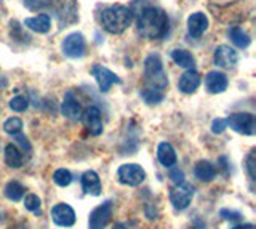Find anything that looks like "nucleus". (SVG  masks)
Here are the masks:
<instances>
[{
  "mask_svg": "<svg viewBox=\"0 0 256 229\" xmlns=\"http://www.w3.org/2000/svg\"><path fill=\"white\" fill-rule=\"evenodd\" d=\"M133 20V12L125 5H110L101 13V22L110 34H122L128 29Z\"/></svg>",
  "mask_w": 256,
  "mask_h": 229,
  "instance_id": "nucleus-2",
  "label": "nucleus"
},
{
  "mask_svg": "<svg viewBox=\"0 0 256 229\" xmlns=\"http://www.w3.org/2000/svg\"><path fill=\"white\" fill-rule=\"evenodd\" d=\"M194 173L200 181H212L216 176V167L208 160H198L194 167Z\"/></svg>",
  "mask_w": 256,
  "mask_h": 229,
  "instance_id": "nucleus-19",
  "label": "nucleus"
},
{
  "mask_svg": "<svg viewBox=\"0 0 256 229\" xmlns=\"http://www.w3.org/2000/svg\"><path fill=\"white\" fill-rule=\"evenodd\" d=\"M82 189L88 196H100L102 191L100 175L93 170H86L82 175Z\"/></svg>",
  "mask_w": 256,
  "mask_h": 229,
  "instance_id": "nucleus-15",
  "label": "nucleus"
},
{
  "mask_svg": "<svg viewBox=\"0 0 256 229\" xmlns=\"http://www.w3.org/2000/svg\"><path fill=\"white\" fill-rule=\"evenodd\" d=\"M229 37H230L232 44H234L237 48H246V46H250V44H252L250 36H248L245 30L240 29V28H232L229 30Z\"/></svg>",
  "mask_w": 256,
  "mask_h": 229,
  "instance_id": "nucleus-23",
  "label": "nucleus"
},
{
  "mask_svg": "<svg viewBox=\"0 0 256 229\" xmlns=\"http://www.w3.org/2000/svg\"><path fill=\"white\" fill-rule=\"evenodd\" d=\"M141 96L144 98V101L149 102V104H157L164 100V92H158L154 88H144L141 92Z\"/></svg>",
  "mask_w": 256,
  "mask_h": 229,
  "instance_id": "nucleus-26",
  "label": "nucleus"
},
{
  "mask_svg": "<svg viewBox=\"0 0 256 229\" xmlns=\"http://www.w3.org/2000/svg\"><path fill=\"white\" fill-rule=\"evenodd\" d=\"M220 215H221V218L228 220V221H240L242 220V213L234 212V210H228V208H222L220 212Z\"/></svg>",
  "mask_w": 256,
  "mask_h": 229,
  "instance_id": "nucleus-29",
  "label": "nucleus"
},
{
  "mask_svg": "<svg viewBox=\"0 0 256 229\" xmlns=\"http://www.w3.org/2000/svg\"><path fill=\"white\" fill-rule=\"evenodd\" d=\"M157 159H158L160 164L164 165V167L172 168L173 165L176 164V152H174L173 146L170 143H166V141L160 143L158 148H157Z\"/></svg>",
  "mask_w": 256,
  "mask_h": 229,
  "instance_id": "nucleus-18",
  "label": "nucleus"
},
{
  "mask_svg": "<svg viewBox=\"0 0 256 229\" xmlns=\"http://www.w3.org/2000/svg\"><path fill=\"white\" fill-rule=\"evenodd\" d=\"M61 112L64 117H68L70 120H80V117H82V106H80V102L72 96V93H66V96H64V101L61 104Z\"/></svg>",
  "mask_w": 256,
  "mask_h": 229,
  "instance_id": "nucleus-14",
  "label": "nucleus"
},
{
  "mask_svg": "<svg viewBox=\"0 0 256 229\" xmlns=\"http://www.w3.org/2000/svg\"><path fill=\"white\" fill-rule=\"evenodd\" d=\"M192 197H194V188L186 181L174 184L170 189V202L176 210H186L192 202Z\"/></svg>",
  "mask_w": 256,
  "mask_h": 229,
  "instance_id": "nucleus-4",
  "label": "nucleus"
},
{
  "mask_svg": "<svg viewBox=\"0 0 256 229\" xmlns=\"http://www.w3.org/2000/svg\"><path fill=\"white\" fill-rule=\"evenodd\" d=\"M62 53L69 58H82L85 53V38L80 32L69 34L62 42Z\"/></svg>",
  "mask_w": 256,
  "mask_h": 229,
  "instance_id": "nucleus-8",
  "label": "nucleus"
},
{
  "mask_svg": "<svg viewBox=\"0 0 256 229\" xmlns=\"http://www.w3.org/2000/svg\"><path fill=\"white\" fill-rule=\"evenodd\" d=\"M172 60L180 68H184V69H194V64H196L194 56H192L188 50H181V48H176L172 52Z\"/></svg>",
  "mask_w": 256,
  "mask_h": 229,
  "instance_id": "nucleus-20",
  "label": "nucleus"
},
{
  "mask_svg": "<svg viewBox=\"0 0 256 229\" xmlns=\"http://www.w3.org/2000/svg\"><path fill=\"white\" fill-rule=\"evenodd\" d=\"M82 122L88 128V132L92 133L93 136H100L102 133V120H101V110L96 106L86 108L82 112Z\"/></svg>",
  "mask_w": 256,
  "mask_h": 229,
  "instance_id": "nucleus-10",
  "label": "nucleus"
},
{
  "mask_svg": "<svg viewBox=\"0 0 256 229\" xmlns=\"http://www.w3.org/2000/svg\"><path fill=\"white\" fill-rule=\"evenodd\" d=\"M228 85H229V80L226 74L220 72V70H210V72L205 76V86L212 94L226 92Z\"/></svg>",
  "mask_w": 256,
  "mask_h": 229,
  "instance_id": "nucleus-12",
  "label": "nucleus"
},
{
  "mask_svg": "<svg viewBox=\"0 0 256 229\" xmlns=\"http://www.w3.org/2000/svg\"><path fill=\"white\" fill-rule=\"evenodd\" d=\"M228 127H230L234 132L240 133V135H254V116L250 112H236L230 114L228 119Z\"/></svg>",
  "mask_w": 256,
  "mask_h": 229,
  "instance_id": "nucleus-5",
  "label": "nucleus"
},
{
  "mask_svg": "<svg viewBox=\"0 0 256 229\" xmlns=\"http://www.w3.org/2000/svg\"><path fill=\"white\" fill-rule=\"evenodd\" d=\"M112 216V202L106 200L104 204L98 205L88 218V229H104L110 221Z\"/></svg>",
  "mask_w": 256,
  "mask_h": 229,
  "instance_id": "nucleus-6",
  "label": "nucleus"
},
{
  "mask_svg": "<svg viewBox=\"0 0 256 229\" xmlns=\"http://www.w3.org/2000/svg\"><path fill=\"white\" fill-rule=\"evenodd\" d=\"M200 82H202V78H200L198 72L194 69H188L186 72H184L181 77H180V82H178V88L186 93V94H190L194 93L198 86H200Z\"/></svg>",
  "mask_w": 256,
  "mask_h": 229,
  "instance_id": "nucleus-13",
  "label": "nucleus"
},
{
  "mask_svg": "<svg viewBox=\"0 0 256 229\" xmlns=\"http://www.w3.org/2000/svg\"><path fill=\"white\" fill-rule=\"evenodd\" d=\"M232 229H256V228H254V224H237Z\"/></svg>",
  "mask_w": 256,
  "mask_h": 229,
  "instance_id": "nucleus-34",
  "label": "nucleus"
},
{
  "mask_svg": "<svg viewBox=\"0 0 256 229\" xmlns=\"http://www.w3.org/2000/svg\"><path fill=\"white\" fill-rule=\"evenodd\" d=\"M168 30V16L156 6H144L138 13V32L146 38H160Z\"/></svg>",
  "mask_w": 256,
  "mask_h": 229,
  "instance_id": "nucleus-1",
  "label": "nucleus"
},
{
  "mask_svg": "<svg viewBox=\"0 0 256 229\" xmlns=\"http://www.w3.org/2000/svg\"><path fill=\"white\" fill-rule=\"evenodd\" d=\"M170 180L173 181L174 184H180V183H182V181H186V178H184V173L180 168H172L170 170Z\"/></svg>",
  "mask_w": 256,
  "mask_h": 229,
  "instance_id": "nucleus-31",
  "label": "nucleus"
},
{
  "mask_svg": "<svg viewBox=\"0 0 256 229\" xmlns=\"http://www.w3.org/2000/svg\"><path fill=\"white\" fill-rule=\"evenodd\" d=\"M16 136V143H18L22 149H24V151H30V144H29V141H28V138L26 136H22V135H20V133H18V135H14Z\"/></svg>",
  "mask_w": 256,
  "mask_h": 229,
  "instance_id": "nucleus-33",
  "label": "nucleus"
},
{
  "mask_svg": "<svg viewBox=\"0 0 256 229\" xmlns=\"http://www.w3.org/2000/svg\"><path fill=\"white\" fill-rule=\"evenodd\" d=\"M92 74L93 77L96 78V82H98V86L102 93L109 92V88L114 84H122V80L118 78L117 74H114L112 70H109L108 68H104L101 64H94L92 68Z\"/></svg>",
  "mask_w": 256,
  "mask_h": 229,
  "instance_id": "nucleus-9",
  "label": "nucleus"
},
{
  "mask_svg": "<svg viewBox=\"0 0 256 229\" xmlns=\"http://www.w3.org/2000/svg\"><path fill=\"white\" fill-rule=\"evenodd\" d=\"M117 178L125 186H140L146 180V172L138 164H125L120 165L117 170Z\"/></svg>",
  "mask_w": 256,
  "mask_h": 229,
  "instance_id": "nucleus-3",
  "label": "nucleus"
},
{
  "mask_svg": "<svg viewBox=\"0 0 256 229\" xmlns=\"http://www.w3.org/2000/svg\"><path fill=\"white\" fill-rule=\"evenodd\" d=\"M246 170H248V175H250L252 180H254V151L250 152L246 159Z\"/></svg>",
  "mask_w": 256,
  "mask_h": 229,
  "instance_id": "nucleus-32",
  "label": "nucleus"
},
{
  "mask_svg": "<svg viewBox=\"0 0 256 229\" xmlns=\"http://www.w3.org/2000/svg\"><path fill=\"white\" fill-rule=\"evenodd\" d=\"M208 29V18L205 13H192L188 20V30L192 37H200Z\"/></svg>",
  "mask_w": 256,
  "mask_h": 229,
  "instance_id": "nucleus-16",
  "label": "nucleus"
},
{
  "mask_svg": "<svg viewBox=\"0 0 256 229\" xmlns=\"http://www.w3.org/2000/svg\"><path fill=\"white\" fill-rule=\"evenodd\" d=\"M53 181H54V184H58L61 188H66L72 183V175H70V172L66 170V168H60V170H56L53 173Z\"/></svg>",
  "mask_w": 256,
  "mask_h": 229,
  "instance_id": "nucleus-25",
  "label": "nucleus"
},
{
  "mask_svg": "<svg viewBox=\"0 0 256 229\" xmlns=\"http://www.w3.org/2000/svg\"><path fill=\"white\" fill-rule=\"evenodd\" d=\"M22 130V120L20 117H10V119H6L5 124H4V132L8 133V135H18Z\"/></svg>",
  "mask_w": 256,
  "mask_h": 229,
  "instance_id": "nucleus-24",
  "label": "nucleus"
},
{
  "mask_svg": "<svg viewBox=\"0 0 256 229\" xmlns=\"http://www.w3.org/2000/svg\"><path fill=\"white\" fill-rule=\"evenodd\" d=\"M24 192H26V189H24V186L20 181H10V183H6V186L4 188V196L12 202L21 200L24 197Z\"/></svg>",
  "mask_w": 256,
  "mask_h": 229,
  "instance_id": "nucleus-22",
  "label": "nucleus"
},
{
  "mask_svg": "<svg viewBox=\"0 0 256 229\" xmlns=\"http://www.w3.org/2000/svg\"><path fill=\"white\" fill-rule=\"evenodd\" d=\"M24 26L28 29L34 30L38 34H46L52 29V20L48 14H38V16H32L24 20Z\"/></svg>",
  "mask_w": 256,
  "mask_h": 229,
  "instance_id": "nucleus-17",
  "label": "nucleus"
},
{
  "mask_svg": "<svg viewBox=\"0 0 256 229\" xmlns=\"http://www.w3.org/2000/svg\"><path fill=\"white\" fill-rule=\"evenodd\" d=\"M226 128H228L226 119H214L212 124V132L214 133V135H220V133H222Z\"/></svg>",
  "mask_w": 256,
  "mask_h": 229,
  "instance_id": "nucleus-30",
  "label": "nucleus"
},
{
  "mask_svg": "<svg viewBox=\"0 0 256 229\" xmlns=\"http://www.w3.org/2000/svg\"><path fill=\"white\" fill-rule=\"evenodd\" d=\"M52 220L56 226L61 228H70L76 224V212L68 204H56L50 212Z\"/></svg>",
  "mask_w": 256,
  "mask_h": 229,
  "instance_id": "nucleus-7",
  "label": "nucleus"
},
{
  "mask_svg": "<svg viewBox=\"0 0 256 229\" xmlns=\"http://www.w3.org/2000/svg\"><path fill=\"white\" fill-rule=\"evenodd\" d=\"M40 205H42V200H40V197L36 196V194H28L24 197V207L29 212H34L36 215H40Z\"/></svg>",
  "mask_w": 256,
  "mask_h": 229,
  "instance_id": "nucleus-27",
  "label": "nucleus"
},
{
  "mask_svg": "<svg viewBox=\"0 0 256 229\" xmlns=\"http://www.w3.org/2000/svg\"><path fill=\"white\" fill-rule=\"evenodd\" d=\"M112 229H128L124 223H116L114 226H112Z\"/></svg>",
  "mask_w": 256,
  "mask_h": 229,
  "instance_id": "nucleus-35",
  "label": "nucleus"
},
{
  "mask_svg": "<svg viewBox=\"0 0 256 229\" xmlns=\"http://www.w3.org/2000/svg\"><path fill=\"white\" fill-rule=\"evenodd\" d=\"M22 162H24V159H22V154L20 149L14 144H8L5 148V164L12 168H20V167H22Z\"/></svg>",
  "mask_w": 256,
  "mask_h": 229,
  "instance_id": "nucleus-21",
  "label": "nucleus"
},
{
  "mask_svg": "<svg viewBox=\"0 0 256 229\" xmlns=\"http://www.w3.org/2000/svg\"><path fill=\"white\" fill-rule=\"evenodd\" d=\"M28 106H29L28 98L26 96H21V94L12 98V101H10V108L14 110V112H24V110L28 109Z\"/></svg>",
  "mask_w": 256,
  "mask_h": 229,
  "instance_id": "nucleus-28",
  "label": "nucleus"
},
{
  "mask_svg": "<svg viewBox=\"0 0 256 229\" xmlns=\"http://www.w3.org/2000/svg\"><path fill=\"white\" fill-rule=\"evenodd\" d=\"M214 64L224 68V69H230L237 64V52L234 48H230L229 45H220L218 48L214 50Z\"/></svg>",
  "mask_w": 256,
  "mask_h": 229,
  "instance_id": "nucleus-11",
  "label": "nucleus"
}]
</instances>
